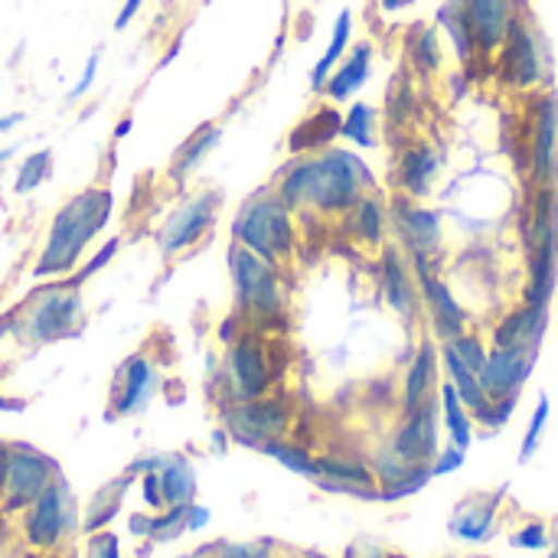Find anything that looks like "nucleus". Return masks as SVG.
Here are the masks:
<instances>
[{
  "label": "nucleus",
  "instance_id": "obj_1",
  "mask_svg": "<svg viewBox=\"0 0 558 558\" xmlns=\"http://www.w3.org/2000/svg\"><path fill=\"white\" fill-rule=\"evenodd\" d=\"M373 190L376 180L360 154L343 147H327L320 154L294 157L281 170L275 196L291 213L314 209L320 216H347Z\"/></svg>",
  "mask_w": 558,
  "mask_h": 558
},
{
  "label": "nucleus",
  "instance_id": "obj_2",
  "mask_svg": "<svg viewBox=\"0 0 558 558\" xmlns=\"http://www.w3.org/2000/svg\"><path fill=\"white\" fill-rule=\"evenodd\" d=\"M111 209L114 199L105 186H88L78 196H72L49 226L46 235V248L33 265L36 278H65L75 271L82 252L88 248V242L111 222Z\"/></svg>",
  "mask_w": 558,
  "mask_h": 558
},
{
  "label": "nucleus",
  "instance_id": "obj_3",
  "mask_svg": "<svg viewBox=\"0 0 558 558\" xmlns=\"http://www.w3.org/2000/svg\"><path fill=\"white\" fill-rule=\"evenodd\" d=\"M232 242L255 252L268 265L281 268L298 248L294 213L275 193H255L252 199L242 203L232 222Z\"/></svg>",
  "mask_w": 558,
  "mask_h": 558
},
{
  "label": "nucleus",
  "instance_id": "obj_4",
  "mask_svg": "<svg viewBox=\"0 0 558 558\" xmlns=\"http://www.w3.org/2000/svg\"><path fill=\"white\" fill-rule=\"evenodd\" d=\"M517 167L530 177L533 190H553L558 183V92L539 88L526 95V118L520 128Z\"/></svg>",
  "mask_w": 558,
  "mask_h": 558
},
{
  "label": "nucleus",
  "instance_id": "obj_5",
  "mask_svg": "<svg viewBox=\"0 0 558 558\" xmlns=\"http://www.w3.org/2000/svg\"><path fill=\"white\" fill-rule=\"evenodd\" d=\"M82 317H85L82 288H65L52 281L20 307V320L7 317L0 324V333H20L29 343H56L75 337L82 330Z\"/></svg>",
  "mask_w": 558,
  "mask_h": 558
},
{
  "label": "nucleus",
  "instance_id": "obj_6",
  "mask_svg": "<svg viewBox=\"0 0 558 558\" xmlns=\"http://www.w3.org/2000/svg\"><path fill=\"white\" fill-rule=\"evenodd\" d=\"M490 65H494L497 82L504 88H510V92L530 95V92L546 88V82H549V49L543 43L539 26L533 23V13H526V16H520L513 23L504 46L494 52Z\"/></svg>",
  "mask_w": 558,
  "mask_h": 558
},
{
  "label": "nucleus",
  "instance_id": "obj_7",
  "mask_svg": "<svg viewBox=\"0 0 558 558\" xmlns=\"http://www.w3.org/2000/svg\"><path fill=\"white\" fill-rule=\"evenodd\" d=\"M229 268H232L235 301H239L242 314L271 320L284 311V288H281V275L275 265H268L255 252L232 242L229 245Z\"/></svg>",
  "mask_w": 558,
  "mask_h": 558
},
{
  "label": "nucleus",
  "instance_id": "obj_8",
  "mask_svg": "<svg viewBox=\"0 0 558 558\" xmlns=\"http://www.w3.org/2000/svg\"><path fill=\"white\" fill-rule=\"evenodd\" d=\"M56 477H59L56 464L36 448L26 445L0 448V497L7 513L26 510Z\"/></svg>",
  "mask_w": 558,
  "mask_h": 558
},
{
  "label": "nucleus",
  "instance_id": "obj_9",
  "mask_svg": "<svg viewBox=\"0 0 558 558\" xmlns=\"http://www.w3.org/2000/svg\"><path fill=\"white\" fill-rule=\"evenodd\" d=\"M226 376H229L235 402H248V399L268 396V389H271V383L278 376L268 337H262L255 330L239 333L229 343V353H226Z\"/></svg>",
  "mask_w": 558,
  "mask_h": 558
},
{
  "label": "nucleus",
  "instance_id": "obj_10",
  "mask_svg": "<svg viewBox=\"0 0 558 558\" xmlns=\"http://www.w3.org/2000/svg\"><path fill=\"white\" fill-rule=\"evenodd\" d=\"M389 219L392 229L399 235L402 252L409 255V262H435L441 245H445V222L438 209L418 206V199L409 196H396L389 206Z\"/></svg>",
  "mask_w": 558,
  "mask_h": 558
},
{
  "label": "nucleus",
  "instance_id": "obj_11",
  "mask_svg": "<svg viewBox=\"0 0 558 558\" xmlns=\"http://www.w3.org/2000/svg\"><path fill=\"white\" fill-rule=\"evenodd\" d=\"M291 428V409L281 396H262L248 402H235L226 412V432L232 441L245 448H262L268 441L284 438Z\"/></svg>",
  "mask_w": 558,
  "mask_h": 558
},
{
  "label": "nucleus",
  "instance_id": "obj_12",
  "mask_svg": "<svg viewBox=\"0 0 558 558\" xmlns=\"http://www.w3.org/2000/svg\"><path fill=\"white\" fill-rule=\"evenodd\" d=\"M72 530V497L62 477H56L29 507H26V520H23V533L26 543L33 549L52 553L65 533Z\"/></svg>",
  "mask_w": 558,
  "mask_h": 558
},
{
  "label": "nucleus",
  "instance_id": "obj_13",
  "mask_svg": "<svg viewBox=\"0 0 558 558\" xmlns=\"http://www.w3.org/2000/svg\"><path fill=\"white\" fill-rule=\"evenodd\" d=\"M219 203H222V196H219L216 190H206V193L190 196L183 206H177V209L170 213V219L163 222L160 235H157L163 258H173V255L193 248L206 232H213Z\"/></svg>",
  "mask_w": 558,
  "mask_h": 558
},
{
  "label": "nucleus",
  "instance_id": "obj_14",
  "mask_svg": "<svg viewBox=\"0 0 558 558\" xmlns=\"http://www.w3.org/2000/svg\"><path fill=\"white\" fill-rule=\"evenodd\" d=\"M435 262H412V271L418 275V298H422V307L428 314V324H432V333L435 340H454L468 330V314L458 301V294L451 291V284L445 278H438L432 271Z\"/></svg>",
  "mask_w": 558,
  "mask_h": 558
},
{
  "label": "nucleus",
  "instance_id": "obj_15",
  "mask_svg": "<svg viewBox=\"0 0 558 558\" xmlns=\"http://www.w3.org/2000/svg\"><path fill=\"white\" fill-rule=\"evenodd\" d=\"M461 7H464L468 26L474 33L477 52L484 62L494 59V52L504 46L507 33L513 29V23L533 13L530 0H461Z\"/></svg>",
  "mask_w": 558,
  "mask_h": 558
},
{
  "label": "nucleus",
  "instance_id": "obj_16",
  "mask_svg": "<svg viewBox=\"0 0 558 558\" xmlns=\"http://www.w3.org/2000/svg\"><path fill=\"white\" fill-rule=\"evenodd\" d=\"M438 418H441L438 399L435 402H425L415 412H405L402 425L392 435L389 451L402 464H409V468H428L435 461V454L441 451L438 448Z\"/></svg>",
  "mask_w": 558,
  "mask_h": 558
},
{
  "label": "nucleus",
  "instance_id": "obj_17",
  "mask_svg": "<svg viewBox=\"0 0 558 558\" xmlns=\"http://www.w3.org/2000/svg\"><path fill=\"white\" fill-rule=\"evenodd\" d=\"M379 291L383 301L392 307V314H399L402 320H415L422 298H418V284L412 275V262L399 245H383L379 252Z\"/></svg>",
  "mask_w": 558,
  "mask_h": 558
},
{
  "label": "nucleus",
  "instance_id": "obj_18",
  "mask_svg": "<svg viewBox=\"0 0 558 558\" xmlns=\"http://www.w3.org/2000/svg\"><path fill=\"white\" fill-rule=\"evenodd\" d=\"M536 360H539V353H530V350H497V347H490L484 373H481L484 396L500 399V396L520 392L530 383V376L536 369Z\"/></svg>",
  "mask_w": 558,
  "mask_h": 558
},
{
  "label": "nucleus",
  "instance_id": "obj_19",
  "mask_svg": "<svg viewBox=\"0 0 558 558\" xmlns=\"http://www.w3.org/2000/svg\"><path fill=\"white\" fill-rule=\"evenodd\" d=\"M507 487H500L497 494H474L468 500H461L451 513L448 533L461 543L481 546L490 543L497 536V520H500V500H504Z\"/></svg>",
  "mask_w": 558,
  "mask_h": 558
},
{
  "label": "nucleus",
  "instance_id": "obj_20",
  "mask_svg": "<svg viewBox=\"0 0 558 558\" xmlns=\"http://www.w3.org/2000/svg\"><path fill=\"white\" fill-rule=\"evenodd\" d=\"M438 173H441V157L428 141H415V144L402 147L399 163H396V180H399L402 196L422 203L425 196H432Z\"/></svg>",
  "mask_w": 558,
  "mask_h": 558
},
{
  "label": "nucleus",
  "instance_id": "obj_21",
  "mask_svg": "<svg viewBox=\"0 0 558 558\" xmlns=\"http://www.w3.org/2000/svg\"><path fill=\"white\" fill-rule=\"evenodd\" d=\"M546 327H549V311L546 307L520 304L504 320H497L494 337H490V347H497V350H530V353H539L543 337H546Z\"/></svg>",
  "mask_w": 558,
  "mask_h": 558
},
{
  "label": "nucleus",
  "instance_id": "obj_22",
  "mask_svg": "<svg viewBox=\"0 0 558 558\" xmlns=\"http://www.w3.org/2000/svg\"><path fill=\"white\" fill-rule=\"evenodd\" d=\"M154 383H157V373H154V363L141 353L128 356L114 376V392H111V405L114 412L111 415H134L147 405L150 392H154Z\"/></svg>",
  "mask_w": 558,
  "mask_h": 558
},
{
  "label": "nucleus",
  "instance_id": "obj_23",
  "mask_svg": "<svg viewBox=\"0 0 558 558\" xmlns=\"http://www.w3.org/2000/svg\"><path fill=\"white\" fill-rule=\"evenodd\" d=\"M438 369H441V353H438V343L428 337L418 343V350L405 369V386H402V409L405 412H415L425 402H435Z\"/></svg>",
  "mask_w": 558,
  "mask_h": 558
},
{
  "label": "nucleus",
  "instance_id": "obj_24",
  "mask_svg": "<svg viewBox=\"0 0 558 558\" xmlns=\"http://www.w3.org/2000/svg\"><path fill=\"white\" fill-rule=\"evenodd\" d=\"M373 75V43L369 39H360V43H350L347 56L340 59V65L330 72L327 85L320 95H327V101L340 105V101H350Z\"/></svg>",
  "mask_w": 558,
  "mask_h": 558
},
{
  "label": "nucleus",
  "instance_id": "obj_25",
  "mask_svg": "<svg viewBox=\"0 0 558 558\" xmlns=\"http://www.w3.org/2000/svg\"><path fill=\"white\" fill-rule=\"evenodd\" d=\"M340 128H343V114L330 105H320L314 108L307 118L298 121V128L291 131L288 137V150L294 157H304V154H320L327 150L337 137H340Z\"/></svg>",
  "mask_w": 558,
  "mask_h": 558
},
{
  "label": "nucleus",
  "instance_id": "obj_26",
  "mask_svg": "<svg viewBox=\"0 0 558 558\" xmlns=\"http://www.w3.org/2000/svg\"><path fill=\"white\" fill-rule=\"evenodd\" d=\"M435 26L445 33V39L451 43L458 62H461V72H468L471 78L477 75V62H481V52H477V43H474V33L468 26V16H464V7L461 0H445L435 13Z\"/></svg>",
  "mask_w": 558,
  "mask_h": 558
},
{
  "label": "nucleus",
  "instance_id": "obj_27",
  "mask_svg": "<svg viewBox=\"0 0 558 558\" xmlns=\"http://www.w3.org/2000/svg\"><path fill=\"white\" fill-rule=\"evenodd\" d=\"M405 59L418 75H438L445 65L441 29L435 23H412L405 33Z\"/></svg>",
  "mask_w": 558,
  "mask_h": 558
},
{
  "label": "nucleus",
  "instance_id": "obj_28",
  "mask_svg": "<svg viewBox=\"0 0 558 558\" xmlns=\"http://www.w3.org/2000/svg\"><path fill=\"white\" fill-rule=\"evenodd\" d=\"M219 141H222V128L219 124H199L180 147H177V154H173V160H170V180L173 183H183L193 170H199L203 167V160L209 157V150H216L219 147Z\"/></svg>",
  "mask_w": 558,
  "mask_h": 558
},
{
  "label": "nucleus",
  "instance_id": "obj_29",
  "mask_svg": "<svg viewBox=\"0 0 558 558\" xmlns=\"http://www.w3.org/2000/svg\"><path fill=\"white\" fill-rule=\"evenodd\" d=\"M386 222H389V206L376 196V193H366L350 213H347V226L353 232V239L360 245H369V248H379L383 239H386Z\"/></svg>",
  "mask_w": 558,
  "mask_h": 558
},
{
  "label": "nucleus",
  "instance_id": "obj_30",
  "mask_svg": "<svg viewBox=\"0 0 558 558\" xmlns=\"http://www.w3.org/2000/svg\"><path fill=\"white\" fill-rule=\"evenodd\" d=\"M350 43H353V10H340V16L333 20L330 43H327L324 56H320V59L314 62V69H311V88H314L317 95L324 92V85H327L330 72H333V69L340 65V59L347 56Z\"/></svg>",
  "mask_w": 558,
  "mask_h": 558
},
{
  "label": "nucleus",
  "instance_id": "obj_31",
  "mask_svg": "<svg viewBox=\"0 0 558 558\" xmlns=\"http://www.w3.org/2000/svg\"><path fill=\"white\" fill-rule=\"evenodd\" d=\"M438 405H441V418H445V428L451 435V445L461 448V451H468L474 445V415L458 399V392H454L451 383H441L438 386Z\"/></svg>",
  "mask_w": 558,
  "mask_h": 558
},
{
  "label": "nucleus",
  "instance_id": "obj_32",
  "mask_svg": "<svg viewBox=\"0 0 558 558\" xmlns=\"http://www.w3.org/2000/svg\"><path fill=\"white\" fill-rule=\"evenodd\" d=\"M160 477V490H163V504L167 507H190L196 497V477L190 461L183 458H163V468L157 471Z\"/></svg>",
  "mask_w": 558,
  "mask_h": 558
},
{
  "label": "nucleus",
  "instance_id": "obj_33",
  "mask_svg": "<svg viewBox=\"0 0 558 558\" xmlns=\"http://www.w3.org/2000/svg\"><path fill=\"white\" fill-rule=\"evenodd\" d=\"M317 487L324 484H360V487H379L376 474L360 464V461H347V458H314V477Z\"/></svg>",
  "mask_w": 558,
  "mask_h": 558
},
{
  "label": "nucleus",
  "instance_id": "obj_34",
  "mask_svg": "<svg viewBox=\"0 0 558 558\" xmlns=\"http://www.w3.org/2000/svg\"><path fill=\"white\" fill-rule=\"evenodd\" d=\"M134 484V474H121L118 481H111L95 500H92V507H88V517H85V523H82V530L85 533H101L111 520H114V513L121 510V500H124V494H128V487Z\"/></svg>",
  "mask_w": 558,
  "mask_h": 558
},
{
  "label": "nucleus",
  "instance_id": "obj_35",
  "mask_svg": "<svg viewBox=\"0 0 558 558\" xmlns=\"http://www.w3.org/2000/svg\"><path fill=\"white\" fill-rule=\"evenodd\" d=\"M376 108L366 105V101H353L343 114V128H340V137H347L350 144L363 147V150H373L379 147V137H376Z\"/></svg>",
  "mask_w": 558,
  "mask_h": 558
},
{
  "label": "nucleus",
  "instance_id": "obj_36",
  "mask_svg": "<svg viewBox=\"0 0 558 558\" xmlns=\"http://www.w3.org/2000/svg\"><path fill=\"white\" fill-rule=\"evenodd\" d=\"M49 177H52V150H46V147H43V150H33V154H26V157L20 160V167H16L13 193L26 196V193L39 190Z\"/></svg>",
  "mask_w": 558,
  "mask_h": 558
},
{
  "label": "nucleus",
  "instance_id": "obj_37",
  "mask_svg": "<svg viewBox=\"0 0 558 558\" xmlns=\"http://www.w3.org/2000/svg\"><path fill=\"white\" fill-rule=\"evenodd\" d=\"M258 451L268 454V458H275L281 468H288V471H294V474H301V477H314V458H311V451L301 448V445H291V441L278 438V441L262 445Z\"/></svg>",
  "mask_w": 558,
  "mask_h": 558
},
{
  "label": "nucleus",
  "instance_id": "obj_38",
  "mask_svg": "<svg viewBox=\"0 0 558 558\" xmlns=\"http://www.w3.org/2000/svg\"><path fill=\"white\" fill-rule=\"evenodd\" d=\"M549 415H553V402H549V396H539L536 412H533V418L526 425V435H523V445H520V464H530L536 458L539 441H543V432L549 425Z\"/></svg>",
  "mask_w": 558,
  "mask_h": 558
},
{
  "label": "nucleus",
  "instance_id": "obj_39",
  "mask_svg": "<svg viewBox=\"0 0 558 558\" xmlns=\"http://www.w3.org/2000/svg\"><path fill=\"white\" fill-rule=\"evenodd\" d=\"M445 347H448L471 373H477V376L484 373V363H487V350H490V347H484V340H481L477 333H468V330H464L461 337L445 340Z\"/></svg>",
  "mask_w": 558,
  "mask_h": 558
},
{
  "label": "nucleus",
  "instance_id": "obj_40",
  "mask_svg": "<svg viewBox=\"0 0 558 558\" xmlns=\"http://www.w3.org/2000/svg\"><path fill=\"white\" fill-rule=\"evenodd\" d=\"M428 481H432V471H428V468H409L399 481L379 487V500H383V504H396V500L415 497L418 490H425Z\"/></svg>",
  "mask_w": 558,
  "mask_h": 558
},
{
  "label": "nucleus",
  "instance_id": "obj_41",
  "mask_svg": "<svg viewBox=\"0 0 558 558\" xmlns=\"http://www.w3.org/2000/svg\"><path fill=\"white\" fill-rule=\"evenodd\" d=\"M517 405H520V392L500 396V399H487V402L474 412V422H481V425L490 428V432H500V428L513 418Z\"/></svg>",
  "mask_w": 558,
  "mask_h": 558
},
{
  "label": "nucleus",
  "instance_id": "obj_42",
  "mask_svg": "<svg viewBox=\"0 0 558 558\" xmlns=\"http://www.w3.org/2000/svg\"><path fill=\"white\" fill-rule=\"evenodd\" d=\"M118 248H121V239H108V242H105V245L88 258V262H85V268H82L78 275H65V278H56V281H59V284H65V288H82L92 275H98V271H101V268L118 255Z\"/></svg>",
  "mask_w": 558,
  "mask_h": 558
},
{
  "label": "nucleus",
  "instance_id": "obj_43",
  "mask_svg": "<svg viewBox=\"0 0 558 558\" xmlns=\"http://www.w3.org/2000/svg\"><path fill=\"white\" fill-rule=\"evenodd\" d=\"M183 530H186V507H163L150 520V539H157V543L177 539Z\"/></svg>",
  "mask_w": 558,
  "mask_h": 558
},
{
  "label": "nucleus",
  "instance_id": "obj_44",
  "mask_svg": "<svg viewBox=\"0 0 558 558\" xmlns=\"http://www.w3.org/2000/svg\"><path fill=\"white\" fill-rule=\"evenodd\" d=\"M513 546L517 549H526V553L549 549V526L546 523H526L523 530L513 533Z\"/></svg>",
  "mask_w": 558,
  "mask_h": 558
},
{
  "label": "nucleus",
  "instance_id": "obj_45",
  "mask_svg": "<svg viewBox=\"0 0 558 558\" xmlns=\"http://www.w3.org/2000/svg\"><path fill=\"white\" fill-rule=\"evenodd\" d=\"M464 461H468V451H461V448H441L438 454H435V461L428 464V471H432V481L435 477H448V474H454V471H461L464 468Z\"/></svg>",
  "mask_w": 558,
  "mask_h": 558
},
{
  "label": "nucleus",
  "instance_id": "obj_46",
  "mask_svg": "<svg viewBox=\"0 0 558 558\" xmlns=\"http://www.w3.org/2000/svg\"><path fill=\"white\" fill-rule=\"evenodd\" d=\"M412 108H415V95H412L409 78L405 82H396L392 92H389V118L392 121H402V118H409Z\"/></svg>",
  "mask_w": 558,
  "mask_h": 558
},
{
  "label": "nucleus",
  "instance_id": "obj_47",
  "mask_svg": "<svg viewBox=\"0 0 558 558\" xmlns=\"http://www.w3.org/2000/svg\"><path fill=\"white\" fill-rule=\"evenodd\" d=\"M141 500H144V507L147 510H163L167 504H163V490H160V477H157V471H150V474H141Z\"/></svg>",
  "mask_w": 558,
  "mask_h": 558
},
{
  "label": "nucleus",
  "instance_id": "obj_48",
  "mask_svg": "<svg viewBox=\"0 0 558 558\" xmlns=\"http://www.w3.org/2000/svg\"><path fill=\"white\" fill-rule=\"evenodd\" d=\"M98 59H101V49H95L88 59H85V69H82V75H78V82L72 85V92H69V101H75V98H82L88 88H92V82H95V75H98Z\"/></svg>",
  "mask_w": 558,
  "mask_h": 558
},
{
  "label": "nucleus",
  "instance_id": "obj_49",
  "mask_svg": "<svg viewBox=\"0 0 558 558\" xmlns=\"http://www.w3.org/2000/svg\"><path fill=\"white\" fill-rule=\"evenodd\" d=\"M343 558H392L379 543H373V539H356V543H350L347 546V553Z\"/></svg>",
  "mask_w": 558,
  "mask_h": 558
},
{
  "label": "nucleus",
  "instance_id": "obj_50",
  "mask_svg": "<svg viewBox=\"0 0 558 558\" xmlns=\"http://www.w3.org/2000/svg\"><path fill=\"white\" fill-rule=\"evenodd\" d=\"M92 549H95V558H121L118 536H114V533H98V536L92 539Z\"/></svg>",
  "mask_w": 558,
  "mask_h": 558
},
{
  "label": "nucleus",
  "instance_id": "obj_51",
  "mask_svg": "<svg viewBox=\"0 0 558 558\" xmlns=\"http://www.w3.org/2000/svg\"><path fill=\"white\" fill-rule=\"evenodd\" d=\"M141 7H144V0H124L121 3V10H118V16H114V29L121 33V29H128L131 26V20L141 13Z\"/></svg>",
  "mask_w": 558,
  "mask_h": 558
},
{
  "label": "nucleus",
  "instance_id": "obj_52",
  "mask_svg": "<svg viewBox=\"0 0 558 558\" xmlns=\"http://www.w3.org/2000/svg\"><path fill=\"white\" fill-rule=\"evenodd\" d=\"M206 523H209V510L199 507V504H190L186 507V533H199Z\"/></svg>",
  "mask_w": 558,
  "mask_h": 558
},
{
  "label": "nucleus",
  "instance_id": "obj_53",
  "mask_svg": "<svg viewBox=\"0 0 558 558\" xmlns=\"http://www.w3.org/2000/svg\"><path fill=\"white\" fill-rule=\"evenodd\" d=\"M150 520H154V517H141V513H134V517L128 520L131 536H150Z\"/></svg>",
  "mask_w": 558,
  "mask_h": 558
},
{
  "label": "nucleus",
  "instance_id": "obj_54",
  "mask_svg": "<svg viewBox=\"0 0 558 558\" xmlns=\"http://www.w3.org/2000/svg\"><path fill=\"white\" fill-rule=\"evenodd\" d=\"M131 131H134V114H124V118L114 124V134H111V137H114V141H124Z\"/></svg>",
  "mask_w": 558,
  "mask_h": 558
},
{
  "label": "nucleus",
  "instance_id": "obj_55",
  "mask_svg": "<svg viewBox=\"0 0 558 558\" xmlns=\"http://www.w3.org/2000/svg\"><path fill=\"white\" fill-rule=\"evenodd\" d=\"M415 0H379V10L383 13H402V10H409Z\"/></svg>",
  "mask_w": 558,
  "mask_h": 558
},
{
  "label": "nucleus",
  "instance_id": "obj_56",
  "mask_svg": "<svg viewBox=\"0 0 558 558\" xmlns=\"http://www.w3.org/2000/svg\"><path fill=\"white\" fill-rule=\"evenodd\" d=\"M180 49H183V36H177V39H173V46H170V49L163 52V59L157 62V69H167V65H170V62L177 59V52H180Z\"/></svg>",
  "mask_w": 558,
  "mask_h": 558
},
{
  "label": "nucleus",
  "instance_id": "obj_57",
  "mask_svg": "<svg viewBox=\"0 0 558 558\" xmlns=\"http://www.w3.org/2000/svg\"><path fill=\"white\" fill-rule=\"evenodd\" d=\"M20 121H23V114H20V111H13V114H3V118H0V134L13 131V128H16Z\"/></svg>",
  "mask_w": 558,
  "mask_h": 558
},
{
  "label": "nucleus",
  "instance_id": "obj_58",
  "mask_svg": "<svg viewBox=\"0 0 558 558\" xmlns=\"http://www.w3.org/2000/svg\"><path fill=\"white\" fill-rule=\"evenodd\" d=\"M3 409H7V412H20V409H23V402H7V396L0 392V412H3Z\"/></svg>",
  "mask_w": 558,
  "mask_h": 558
},
{
  "label": "nucleus",
  "instance_id": "obj_59",
  "mask_svg": "<svg viewBox=\"0 0 558 558\" xmlns=\"http://www.w3.org/2000/svg\"><path fill=\"white\" fill-rule=\"evenodd\" d=\"M553 232H556V242H558V190H556V196H553Z\"/></svg>",
  "mask_w": 558,
  "mask_h": 558
},
{
  "label": "nucleus",
  "instance_id": "obj_60",
  "mask_svg": "<svg viewBox=\"0 0 558 558\" xmlns=\"http://www.w3.org/2000/svg\"><path fill=\"white\" fill-rule=\"evenodd\" d=\"M248 558H271V556H268V549H252Z\"/></svg>",
  "mask_w": 558,
  "mask_h": 558
}]
</instances>
